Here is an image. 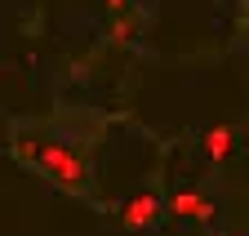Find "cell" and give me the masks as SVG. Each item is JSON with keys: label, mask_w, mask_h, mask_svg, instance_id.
Wrapping results in <instances>:
<instances>
[{"label": "cell", "mask_w": 249, "mask_h": 236, "mask_svg": "<svg viewBox=\"0 0 249 236\" xmlns=\"http://www.w3.org/2000/svg\"><path fill=\"white\" fill-rule=\"evenodd\" d=\"M169 210L182 214V218H196V223H209V218H213V205H209L200 192H178V196L169 200Z\"/></svg>", "instance_id": "obj_3"}, {"label": "cell", "mask_w": 249, "mask_h": 236, "mask_svg": "<svg viewBox=\"0 0 249 236\" xmlns=\"http://www.w3.org/2000/svg\"><path fill=\"white\" fill-rule=\"evenodd\" d=\"M111 32H116V40H129V32H134V22H116Z\"/></svg>", "instance_id": "obj_5"}, {"label": "cell", "mask_w": 249, "mask_h": 236, "mask_svg": "<svg viewBox=\"0 0 249 236\" xmlns=\"http://www.w3.org/2000/svg\"><path fill=\"white\" fill-rule=\"evenodd\" d=\"M36 169L45 174V179H49L58 192H85V179H89L85 161L71 152L67 143H45L40 156H36Z\"/></svg>", "instance_id": "obj_1"}, {"label": "cell", "mask_w": 249, "mask_h": 236, "mask_svg": "<svg viewBox=\"0 0 249 236\" xmlns=\"http://www.w3.org/2000/svg\"><path fill=\"white\" fill-rule=\"evenodd\" d=\"M160 210H165V205H160V196H156V192H138V196L120 210V223L129 227V232H138V227H151L156 218H160Z\"/></svg>", "instance_id": "obj_2"}, {"label": "cell", "mask_w": 249, "mask_h": 236, "mask_svg": "<svg viewBox=\"0 0 249 236\" xmlns=\"http://www.w3.org/2000/svg\"><path fill=\"white\" fill-rule=\"evenodd\" d=\"M205 152H209V161H227L231 156V129L227 125H213L205 134Z\"/></svg>", "instance_id": "obj_4"}, {"label": "cell", "mask_w": 249, "mask_h": 236, "mask_svg": "<svg viewBox=\"0 0 249 236\" xmlns=\"http://www.w3.org/2000/svg\"><path fill=\"white\" fill-rule=\"evenodd\" d=\"M120 5H124V0H107V9H120Z\"/></svg>", "instance_id": "obj_6"}]
</instances>
